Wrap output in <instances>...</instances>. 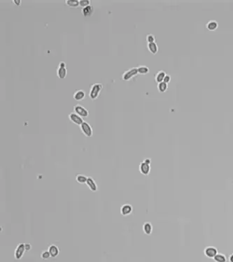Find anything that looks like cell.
<instances>
[{"label": "cell", "mask_w": 233, "mask_h": 262, "mask_svg": "<svg viewBox=\"0 0 233 262\" xmlns=\"http://www.w3.org/2000/svg\"><path fill=\"white\" fill-rule=\"evenodd\" d=\"M166 75L167 74L165 71H162V70H161V71H159L155 76V81L156 83H161V82H163L164 78Z\"/></svg>", "instance_id": "cell-16"}, {"label": "cell", "mask_w": 233, "mask_h": 262, "mask_svg": "<svg viewBox=\"0 0 233 262\" xmlns=\"http://www.w3.org/2000/svg\"><path fill=\"white\" fill-rule=\"evenodd\" d=\"M171 76H170V75L167 74L166 76H165V78H164V81H163V82H165V83L168 84V83H170V82H171Z\"/></svg>", "instance_id": "cell-27"}, {"label": "cell", "mask_w": 233, "mask_h": 262, "mask_svg": "<svg viewBox=\"0 0 233 262\" xmlns=\"http://www.w3.org/2000/svg\"><path fill=\"white\" fill-rule=\"evenodd\" d=\"M68 117H69V120L71 121L72 123H73V124H76V125L80 126V125H81V124L84 122L83 118H81V116H79V115L75 113L74 112L71 113L69 114Z\"/></svg>", "instance_id": "cell-8"}, {"label": "cell", "mask_w": 233, "mask_h": 262, "mask_svg": "<svg viewBox=\"0 0 233 262\" xmlns=\"http://www.w3.org/2000/svg\"><path fill=\"white\" fill-rule=\"evenodd\" d=\"M90 0H79V6L83 7V8L90 6Z\"/></svg>", "instance_id": "cell-24"}, {"label": "cell", "mask_w": 233, "mask_h": 262, "mask_svg": "<svg viewBox=\"0 0 233 262\" xmlns=\"http://www.w3.org/2000/svg\"><path fill=\"white\" fill-rule=\"evenodd\" d=\"M147 48L149 51L153 55H156L158 52V46L156 43H152V44H148Z\"/></svg>", "instance_id": "cell-18"}, {"label": "cell", "mask_w": 233, "mask_h": 262, "mask_svg": "<svg viewBox=\"0 0 233 262\" xmlns=\"http://www.w3.org/2000/svg\"><path fill=\"white\" fill-rule=\"evenodd\" d=\"M151 164L146 163L145 161H142L139 164V170L140 173L144 176H149L151 172Z\"/></svg>", "instance_id": "cell-9"}, {"label": "cell", "mask_w": 233, "mask_h": 262, "mask_svg": "<svg viewBox=\"0 0 233 262\" xmlns=\"http://www.w3.org/2000/svg\"><path fill=\"white\" fill-rule=\"evenodd\" d=\"M24 248H25L26 252H28L31 250L32 249V245L30 243H24Z\"/></svg>", "instance_id": "cell-28"}, {"label": "cell", "mask_w": 233, "mask_h": 262, "mask_svg": "<svg viewBox=\"0 0 233 262\" xmlns=\"http://www.w3.org/2000/svg\"><path fill=\"white\" fill-rule=\"evenodd\" d=\"M48 250L49 252H50L51 257L53 258H56L60 254V249L56 245H53V244L51 245L48 247Z\"/></svg>", "instance_id": "cell-12"}, {"label": "cell", "mask_w": 233, "mask_h": 262, "mask_svg": "<svg viewBox=\"0 0 233 262\" xmlns=\"http://www.w3.org/2000/svg\"><path fill=\"white\" fill-rule=\"evenodd\" d=\"M229 261L233 262V253L229 256Z\"/></svg>", "instance_id": "cell-31"}, {"label": "cell", "mask_w": 233, "mask_h": 262, "mask_svg": "<svg viewBox=\"0 0 233 262\" xmlns=\"http://www.w3.org/2000/svg\"><path fill=\"white\" fill-rule=\"evenodd\" d=\"M206 27L209 31L214 32V31H215V30H216L218 29V27H219V23H218L216 20H211L208 21L206 25Z\"/></svg>", "instance_id": "cell-15"}, {"label": "cell", "mask_w": 233, "mask_h": 262, "mask_svg": "<svg viewBox=\"0 0 233 262\" xmlns=\"http://www.w3.org/2000/svg\"><path fill=\"white\" fill-rule=\"evenodd\" d=\"M144 161H145L146 163L149 164H151V160L150 159V158H146V159H145L144 160Z\"/></svg>", "instance_id": "cell-30"}, {"label": "cell", "mask_w": 233, "mask_h": 262, "mask_svg": "<svg viewBox=\"0 0 233 262\" xmlns=\"http://www.w3.org/2000/svg\"><path fill=\"white\" fill-rule=\"evenodd\" d=\"M94 13V8L93 6H88L87 7H85L82 9V14L85 17H90Z\"/></svg>", "instance_id": "cell-17"}, {"label": "cell", "mask_w": 233, "mask_h": 262, "mask_svg": "<svg viewBox=\"0 0 233 262\" xmlns=\"http://www.w3.org/2000/svg\"><path fill=\"white\" fill-rule=\"evenodd\" d=\"M218 253V249L214 246H207L204 249V255L209 259H214Z\"/></svg>", "instance_id": "cell-6"}, {"label": "cell", "mask_w": 233, "mask_h": 262, "mask_svg": "<svg viewBox=\"0 0 233 262\" xmlns=\"http://www.w3.org/2000/svg\"><path fill=\"white\" fill-rule=\"evenodd\" d=\"M21 0H13V3H14L16 6H20L21 4Z\"/></svg>", "instance_id": "cell-29"}, {"label": "cell", "mask_w": 233, "mask_h": 262, "mask_svg": "<svg viewBox=\"0 0 233 262\" xmlns=\"http://www.w3.org/2000/svg\"><path fill=\"white\" fill-rule=\"evenodd\" d=\"M76 181H77L79 182V183H80V184H85V183H86L87 180H88V177H86V176H84V175L78 174L77 176H76Z\"/></svg>", "instance_id": "cell-23"}, {"label": "cell", "mask_w": 233, "mask_h": 262, "mask_svg": "<svg viewBox=\"0 0 233 262\" xmlns=\"http://www.w3.org/2000/svg\"><path fill=\"white\" fill-rule=\"evenodd\" d=\"M65 4L67 6L71 8H78L79 6V0H65Z\"/></svg>", "instance_id": "cell-21"}, {"label": "cell", "mask_w": 233, "mask_h": 262, "mask_svg": "<svg viewBox=\"0 0 233 262\" xmlns=\"http://www.w3.org/2000/svg\"><path fill=\"white\" fill-rule=\"evenodd\" d=\"M103 89V85L100 83H95L91 85L90 91H89V97L91 100L95 101L98 97Z\"/></svg>", "instance_id": "cell-1"}, {"label": "cell", "mask_w": 233, "mask_h": 262, "mask_svg": "<svg viewBox=\"0 0 233 262\" xmlns=\"http://www.w3.org/2000/svg\"><path fill=\"white\" fill-rule=\"evenodd\" d=\"M80 129L81 132L84 134L85 136L88 137V138H90V137L93 135V128H92L90 124L87 123V122L84 121V123L81 124V125H80Z\"/></svg>", "instance_id": "cell-3"}, {"label": "cell", "mask_w": 233, "mask_h": 262, "mask_svg": "<svg viewBox=\"0 0 233 262\" xmlns=\"http://www.w3.org/2000/svg\"><path fill=\"white\" fill-rule=\"evenodd\" d=\"M73 98L76 101H83L85 98V92L84 90H76L73 94Z\"/></svg>", "instance_id": "cell-13"}, {"label": "cell", "mask_w": 233, "mask_h": 262, "mask_svg": "<svg viewBox=\"0 0 233 262\" xmlns=\"http://www.w3.org/2000/svg\"><path fill=\"white\" fill-rule=\"evenodd\" d=\"M67 75V69L66 68V63L64 62H60L57 69V76L60 79H64L66 78Z\"/></svg>", "instance_id": "cell-5"}, {"label": "cell", "mask_w": 233, "mask_h": 262, "mask_svg": "<svg viewBox=\"0 0 233 262\" xmlns=\"http://www.w3.org/2000/svg\"><path fill=\"white\" fill-rule=\"evenodd\" d=\"M138 74H139V73H138L137 67L131 68L127 70V71H124V73L122 75V80L124 81H129L133 78L135 77Z\"/></svg>", "instance_id": "cell-2"}, {"label": "cell", "mask_w": 233, "mask_h": 262, "mask_svg": "<svg viewBox=\"0 0 233 262\" xmlns=\"http://www.w3.org/2000/svg\"><path fill=\"white\" fill-rule=\"evenodd\" d=\"M73 112L83 118L89 116L88 110L81 104H76L73 106Z\"/></svg>", "instance_id": "cell-4"}, {"label": "cell", "mask_w": 233, "mask_h": 262, "mask_svg": "<svg viewBox=\"0 0 233 262\" xmlns=\"http://www.w3.org/2000/svg\"><path fill=\"white\" fill-rule=\"evenodd\" d=\"M26 252L25 248H24V243H19L16 247V250H15V258L17 260H20L22 259L24 252Z\"/></svg>", "instance_id": "cell-7"}, {"label": "cell", "mask_w": 233, "mask_h": 262, "mask_svg": "<svg viewBox=\"0 0 233 262\" xmlns=\"http://www.w3.org/2000/svg\"><path fill=\"white\" fill-rule=\"evenodd\" d=\"M146 41L148 44H152V43H155V36L152 34H148L146 36Z\"/></svg>", "instance_id": "cell-26"}, {"label": "cell", "mask_w": 233, "mask_h": 262, "mask_svg": "<svg viewBox=\"0 0 233 262\" xmlns=\"http://www.w3.org/2000/svg\"><path fill=\"white\" fill-rule=\"evenodd\" d=\"M137 68L138 73H139V74H141V75H146L147 74H149V72H150V69H149L148 66H146L145 65L138 66Z\"/></svg>", "instance_id": "cell-19"}, {"label": "cell", "mask_w": 233, "mask_h": 262, "mask_svg": "<svg viewBox=\"0 0 233 262\" xmlns=\"http://www.w3.org/2000/svg\"><path fill=\"white\" fill-rule=\"evenodd\" d=\"M213 259L215 262H227V257L222 253H218Z\"/></svg>", "instance_id": "cell-22"}, {"label": "cell", "mask_w": 233, "mask_h": 262, "mask_svg": "<svg viewBox=\"0 0 233 262\" xmlns=\"http://www.w3.org/2000/svg\"><path fill=\"white\" fill-rule=\"evenodd\" d=\"M40 256H41V258L44 260H46V259H48L51 257V254H50V252H48V250L43 251L41 253Z\"/></svg>", "instance_id": "cell-25"}, {"label": "cell", "mask_w": 233, "mask_h": 262, "mask_svg": "<svg viewBox=\"0 0 233 262\" xmlns=\"http://www.w3.org/2000/svg\"><path fill=\"white\" fill-rule=\"evenodd\" d=\"M142 229L146 235H151L153 232V225L150 222H145L143 224Z\"/></svg>", "instance_id": "cell-14"}, {"label": "cell", "mask_w": 233, "mask_h": 262, "mask_svg": "<svg viewBox=\"0 0 233 262\" xmlns=\"http://www.w3.org/2000/svg\"><path fill=\"white\" fill-rule=\"evenodd\" d=\"M86 185H88L89 189H90L93 192H96V191L98 190L97 185L95 182V180L92 177H88Z\"/></svg>", "instance_id": "cell-11"}, {"label": "cell", "mask_w": 233, "mask_h": 262, "mask_svg": "<svg viewBox=\"0 0 233 262\" xmlns=\"http://www.w3.org/2000/svg\"><path fill=\"white\" fill-rule=\"evenodd\" d=\"M133 206L130 205L129 203H125L124 205H122L121 208V213L122 215L123 216H127L130 215L132 212H133Z\"/></svg>", "instance_id": "cell-10"}, {"label": "cell", "mask_w": 233, "mask_h": 262, "mask_svg": "<svg viewBox=\"0 0 233 262\" xmlns=\"http://www.w3.org/2000/svg\"><path fill=\"white\" fill-rule=\"evenodd\" d=\"M157 88L158 92L160 93H164L167 92L168 90V84L165 83V82H161L160 83H158Z\"/></svg>", "instance_id": "cell-20"}]
</instances>
